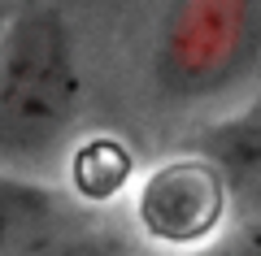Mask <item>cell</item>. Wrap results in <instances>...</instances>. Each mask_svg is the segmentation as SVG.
Listing matches in <instances>:
<instances>
[{"mask_svg": "<svg viewBox=\"0 0 261 256\" xmlns=\"http://www.w3.org/2000/svg\"><path fill=\"white\" fill-rule=\"evenodd\" d=\"M79 56L65 18L48 5L0 26V156L35 161L53 152L79 118Z\"/></svg>", "mask_w": 261, "mask_h": 256, "instance_id": "obj_1", "label": "cell"}, {"mask_svg": "<svg viewBox=\"0 0 261 256\" xmlns=\"http://www.w3.org/2000/svg\"><path fill=\"white\" fill-rule=\"evenodd\" d=\"M257 44L252 0H174L161 39V78L174 92H209L235 78Z\"/></svg>", "mask_w": 261, "mask_h": 256, "instance_id": "obj_2", "label": "cell"}, {"mask_svg": "<svg viewBox=\"0 0 261 256\" xmlns=\"http://www.w3.org/2000/svg\"><path fill=\"white\" fill-rule=\"evenodd\" d=\"M231 209L226 174L209 156H170L135 187V226L148 243L187 252L205 247Z\"/></svg>", "mask_w": 261, "mask_h": 256, "instance_id": "obj_3", "label": "cell"}, {"mask_svg": "<svg viewBox=\"0 0 261 256\" xmlns=\"http://www.w3.org/2000/svg\"><path fill=\"white\" fill-rule=\"evenodd\" d=\"M130 183V152L113 135H92L70 152V187L87 204H105Z\"/></svg>", "mask_w": 261, "mask_h": 256, "instance_id": "obj_4", "label": "cell"}, {"mask_svg": "<svg viewBox=\"0 0 261 256\" xmlns=\"http://www.w3.org/2000/svg\"><path fill=\"white\" fill-rule=\"evenodd\" d=\"M61 213V195L39 183L0 174V252L35 239L48 221Z\"/></svg>", "mask_w": 261, "mask_h": 256, "instance_id": "obj_5", "label": "cell"}, {"mask_svg": "<svg viewBox=\"0 0 261 256\" xmlns=\"http://www.w3.org/2000/svg\"><path fill=\"white\" fill-rule=\"evenodd\" d=\"M222 256H261V230H252V235H244L240 243H231Z\"/></svg>", "mask_w": 261, "mask_h": 256, "instance_id": "obj_6", "label": "cell"}, {"mask_svg": "<svg viewBox=\"0 0 261 256\" xmlns=\"http://www.w3.org/2000/svg\"><path fill=\"white\" fill-rule=\"evenodd\" d=\"M0 26H5V22H0Z\"/></svg>", "mask_w": 261, "mask_h": 256, "instance_id": "obj_7", "label": "cell"}]
</instances>
